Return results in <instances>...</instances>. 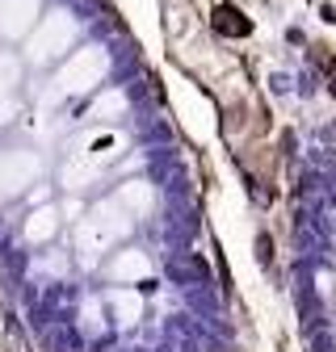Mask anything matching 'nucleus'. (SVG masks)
I'll return each mask as SVG.
<instances>
[{
  "label": "nucleus",
  "mask_w": 336,
  "mask_h": 352,
  "mask_svg": "<svg viewBox=\"0 0 336 352\" xmlns=\"http://www.w3.org/2000/svg\"><path fill=\"white\" fill-rule=\"evenodd\" d=\"M210 25L223 38H248L252 34V17H244V9H235V5H219L210 13Z\"/></svg>",
  "instance_id": "f257e3e1"
},
{
  "label": "nucleus",
  "mask_w": 336,
  "mask_h": 352,
  "mask_svg": "<svg viewBox=\"0 0 336 352\" xmlns=\"http://www.w3.org/2000/svg\"><path fill=\"white\" fill-rule=\"evenodd\" d=\"M257 260L265 264V269H273V235H257Z\"/></svg>",
  "instance_id": "7ed1b4c3"
},
{
  "label": "nucleus",
  "mask_w": 336,
  "mask_h": 352,
  "mask_svg": "<svg viewBox=\"0 0 336 352\" xmlns=\"http://www.w3.org/2000/svg\"><path fill=\"white\" fill-rule=\"evenodd\" d=\"M311 59L324 67V76H328V93L336 97V51L328 47V42H315V47H311Z\"/></svg>",
  "instance_id": "f03ea898"
}]
</instances>
